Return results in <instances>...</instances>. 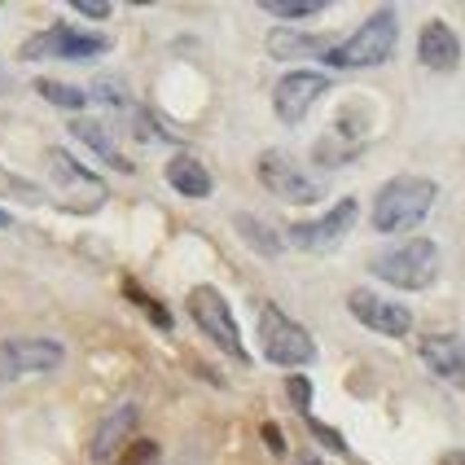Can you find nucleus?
Here are the masks:
<instances>
[{
  "instance_id": "1",
  "label": "nucleus",
  "mask_w": 465,
  "mask_h": 465,
  "mask_svg": "<svg viewBox=\"0 0 465 465\" xmlns=\"http://www.w3.org/2000/svg\"><path fill=\"white\" fill-rule=\"evenodd\" d=\"M440 198V184L426 181V176H395L378 189L373 198V229L378 232H409L417 229L430 207Z\"/></svg>"
},
{
  "instance_id": "2",
  "label": "nucleus",
  "mask_w": 465,
  "mask_h": 465,
  "mask_svg": "<svg viewBox=\"0 0 465 465\" xmlns=\"http://www.w3.org/2000/svg\"><path fill=\"white\" fill-rule=\"evenodd\" d=\"M395 40H400V23L391 9H378L373 18H364L342 45H330L325 62L338 66V71H369V66H382L391 53H395Z\"/></svg>"
},
{
  "instance_id": "3",
  "label": "nucleus",
  "mask_w": 465,
  "mask_h": 465,
  "mask_svg": "<svg viewBox=\"0 0 465 465\" xmlns=\"http://www.w3.org/2000/svg\"><path fill=\"white\" fill-rule=\"evenodd\" d=\"M259 351H263V361L285 364V369H303V364L316 361L312 334L268 299L259 303Z\"/></svg>"
},
{
  "instance_id": "4",
  "label": "nucleus",
  "mask_w": 465,
  "mask_h": 465,
  "mask_svg": "<svg viewBox=\"0 0 465 465\" xmlns=\"http://www.w3.org/2000/svg\"><path fill=\"white\" fill-rule=\"evenodd\" d=\"M373 277H382L387 285L400 290H426L440 277V246L430 237H413V242H400L373 259Z\"/></svg>"
},
{
  "instance_id": "5",
  "label": "nucleus",
  "mask_w": 465,
  "mask_h": 465,
  "mask_svg": "<svg viewBox=\"0 0 465 465\" xmlns=\"http://www.w3.org/2000/svg\"><path fill=\"white\" fill-rule=\"evenodd\" d=\"M184 308L193 316V325L203 330V334L224 351L232 361L246 364V347H242V330H237V316H232L229 299L215 290V285H193L189 290V299H184Z\"/></svg>"
},
{
  "instance_id": "6",
  "label": "nucleus",
  "mask_w": 465,
  "mask_h": 465,
  "mask_svg": "<svg viewBox=\"0 0 465 465\" xmlns=\"http://www.w3.org/2000/svg\"><path fill=\"white\" fill-rule=\"evenodd\" d=\"M62 364H66V347L57 338H5L0 342V387L57 373Z\"/></svg>"
},
{
  "instance_id": "7",
  "label": "nucleus",
  "mask_w": 465,
  "mask_h": 465,
  "mask_svg": "<svg viewBox=\"0 0 465 465\" xmlns=\"http://www.w3.org/2000/svg\"><path fill=\"white\" fill-rule=\"evenodd\" d=\"M45 167H49V181H53V189L62 193V207L66 211L88 215V211H97L105 203V184L97 181L75 154L49 150V154H45Z\"/></svg>"
},
{
  "instance_id": "8",
  "label": "nucleus",
  "mask_w": 465,
  "mask_h": 465,
  "mask_svg": "<svg viewBox=\"0 0 465 465\" xmlns=\"http://www.w3.org/2000/svg\"><path fill=\"white\" fill-rule=\"evenodd\" d=\"M255 176L268 193H277L282 203H294V207H308V203H321V181H312L308 172L294 163V154L285 150H263L255 158Z\"/></svg>"
},
{
  "instance_id": "9",
  "label": "nucleus",
  "mask_w": 465,
  "mask_h": 465,
  "mask_svg": "<svg viewBox=\"0 0 465 465\" xmlns=\"http://www.w3.org/2000/svg\"><path fill=\"white\" fill-rule=\"evenodd\" d=\"M330 93V75H321V71H290V75L277 79V88H272V110H277V119L282 124H303L308 119V110L321 97Z\"/></svg>"
},
{
  "instance_id": "10",
  "label": "nucleus",
  "mask_w": 465,
  "mask_h": 465,
  "mask_svg": "<svg viewBox=\"0 0 465 465\" xmlns=\"http://www.w3.org/2000/svg\"><path fill=\"white\" fill-rule=\"evenodd\" d=\"M364 141H369V119H364L361 105H347L342 114H338V124L321 141H316V150H312V158L321 163V167H342V163H351V158L364 150Z\"/></svg>"
},
{
  "instance_id": "11",
  "label": "nucleus",
  "mask_w": 465,
  "mask_h": 465,
  "mask_svg": "<svg viewBox=\"0 0 465 465\" xmlns=\"http://www.w3.org/2000/svg\"><path fill=\"white\" fill-rule=\"evenodd\" d=\"M356 211H361L356 198H338L325 215L303 220V224H290V242H294L299 251H334L338 242L351 232V224H356Z\"/></svg>"
},
{
  "instance_id": "12",
  "label": "nucleus",
  "mask_w": 465,
  "mask_h": 465,
  "mask_svg": "<svg viewBox=\"0 0 465 465\" xmlns=\"http://www.w3.org/2000/svg\"><path fill=\"white\" fill-rule=\"evenodd\" d=\"M347 312L361 321L364 330H373V334H387V338L413 334V312L404 308V303H395V299L373 294V290H351L347 294Z\"/></svg>"
},
{
  "instance_id": "13",
  "label": "nucleus",
  "mask_w": 465,
  "mask_h": 465,
  "mask_svg": "<svg viewBox=\"0 0 465 465\" xmlns=\"http://www.w3.org/2000/svg\"><path fill=\"white\" fill-rule=\"evenodd\" d=\"M105 40L93 35V31H75L66 23H53L49 31H40L35 40L23 45V57L35 62V57H71V62H84V57H102Z\"/></svg>"
},
{
  "instance_id": "14",
  "label": "nucleus",
  "mask_w": 465,
  "mask_h": 465,
  "mask_svg": "<svg viewBox=\"0 0 465 465\" xmlns=\"http://www.w3.org/2000/svg\"><path fill=\"white\" fill-rule=\"evenodd\" d=\"M136 421H141V409H136V404H119L110 417H102L97 435H93V443H88V457H93V465H110V461H114V457L128 448Z\"/></svg>"
},
{
  "instance_id": "15",
  "label": "nucleus",
  "mask_w": 465,
  "mask_h": 465,
  "mask_svg": "<svg viewBox=\"0 0 465 465\" xmlns=\"http://www.w3.org/2000/svg\"><path fill=\"white\" fill-rule=\"evenodd\" d=\"M417 57H421V66H430V71H457L461 66V40H457V31L448 23H426L421 26V35H417Z\"/></svg>"
},
{
  "instance_id": "16",
  "label": "nucleus",
  "mask_w": 465,
  "mask_h": 465,
  "mask_svg": "<svg viewBox=\"0 0 465 465\" xmlns=\"http://www.w3.org/2000/svg\"><path fill=\"white\" fill-rule=\"evenodd\" d=\"M421 364L443 378V382H452V387H465V342L457 334H430L421 342Z\"/></svg>"
},
{
  "instance_id": "17",
  "label": "nucleus",
  "mask_w": 465,
  "mask_h": 465,
  "mask_svg": "<svg viewBox=\"0 0 465 465\" xmlns=\"http://www.w3.org/2000/svg\"><path fill=\"white\" fill-rule=\"evenodd\" d=\"M163 176H167V184H172L176 193H184V198H211V189H215L207 163H198L193 154H176L163 167Z\"/></svg>"
},
{
  "instance_id": "18",
  "label": "nucleus",
  "mask_w": 465,
  "mask_h": 465,
  "mask_svg": "<svg viewBox=\"0 0 465 465\" xmlns=\"http://www.w3.org/2000/svg\"><path fill=\"white\" fill-rule=\"evenodd\" d=\"M285 391H290V400L299 404V413H303V421H308V430L316 435L321 443H330L334 452H342V457H351V448H347V440L338 435V430H330V426H321L316 417H312V382L303 378V373H294L290 382H285Z\"/></svg>"
},
{
  "instance_id": "19",
  "label": "nucleus",
  "mask_w": 465,
  "mask_h": 465,
  "mask_svg": "<svg viewBox=\"0 0 465 465\" xmlns=\"http://www.w3.org/2000/svg\"><path fill=\"white\" fill-rule=\"evenodd\" d=\"M268 53L282 57V62H299V57H325L330 45L325 40H312L303 31H272L268 35Z\"/></svg>"
},
{
  "instance_id": "20",
  "label": "nucleus",
  "mask_w": 465,
  "mask_h": 465,
  "mask_svg": "<svg viewBox=\"0 0 465 465\" xmlns=\"http://www.w3.org/2000/svg\"><path fill=\"white\" fill-rule=\"evenodd\" d=\"M71 132H75V136L84 141V145H88V150H93V154H102L110 167H119V172H132V163L119 154V150H114V141H110V132H105L102 124H93V119H75V128H71Z\"/></svg>"
},
{
  "instance_id": "21",
  "label": "nucleus",
  "mask_w": 465,
  "mask_h": 465,
  "mask_svg": "<svg viewBox=\"0 0 465 465\" xmlns=\"http://www.w3.org/2000/svg\"><path fill=\"white\" fill-rule=\"evenodd\" d=\"M232 224H237V232H242V237H246V242L255 246L259 255H282V251H285L282 232L268 229V224H263V220H255V215H237Z\"/></svg>"
},
{
  "instance_id": "22",
  "label": "nucleus",
  "mask_w": 465,
  "mask_h": 465,
  "mask_svg": "<svg viewBox=\"0 0 465 465\" xmlns=\"http://www.w3.org/2000/svg\"><path fill=\"white\" fill-rule=\"evenodd\" d=\"M35 93L53 102L57 110H84L88 105V93L84 88H71V84H57V79H35Z\"/></svg>"
},
{
  "instance_id": "23",
  "label": "nucleus",
  "mask_w": 465,
  "mask_h": 465,
  "mask_svg": "<svg viewBox=\"0 0 465 465\" xmlns=\"http://www.w3.org/2000/svg\"><path fill=\"white\" fill-rule=\"evenodd\" d=\"M259 9L272 14V18H285V23H299V18H321L325 0H263Z\"/></svg>"
},
{
  "instance_id": "24",
  "label": "nucleus",
  "mask_w": 465,
  "mask_h": 465,
  "mask_svg": "<svg viewBox=\"0 0 465 465\" xmlns=\"http://www.w3.org/2000/svg\"><path fill=\"white\" fill-rule=\"evenodd\" d=\"M110 465H158V443L154 440H136V443H128L119 457Z\"/></svg>"
},
{
  "instance_id": "25",
  "label": "nucleus",
  "mask_w": 465,
  "mask_h": 465,
  "mask_svg": "<svg viewBox=\"0 0 465 465\" xmlns=\"http://www.w3.org/2000/svg\"><path fill=\"white\" fill-rule=\"evenodd\" d=\"M75 14H84V18H110V5H93V0H75Z\"/></svg>"
},
{
  "instance_id": "26",
  "label": "nucleus",
  "mask_w": 465,
  "mask_h": 465,
  "mask_svg": "<svg viewBox=\"0 0 465 465\" xmlns=\"http://www.w3.org/2000/svg\"><path fill=\"white\" fill-rule=\"evenodd\" d=\"M435 465H465V452H443Z\"/></svg>"
},
{
  "instance_id": "27",
  "label": "nucleus",
  "mask_w": 465,
  "mask_h": 465,
  "mask_svg": "<svg viewBox=\"0 0 465 465\" xmlns=\"http://www.w3.org/2000/svg\"><path fill=\"white\" fill-rule=\"evenodd\" d=\"M0 229H9V211H0Z\"/></svg>"
},
{
  "instance_id": "28",
  "label": "nucleus",
  "mask_w": 465,
  "mask_h": 465,
  "mask_svg": "<svg viewBox=\"0 0 465 465\" xmlns=\"http://www.w3.org/2000/svg\"><path fill=\"white\" fill-rule=\"evenodd\" d=\"M303 465H321V461H312V457H308V461H303Z\"/></svg>"
}]
</instances>
